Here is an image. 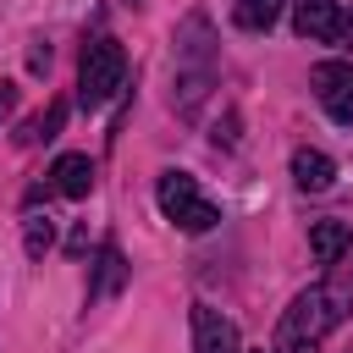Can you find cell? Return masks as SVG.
I'll return each mask as SVG.
<instances>
[{
    "instance_id": "6da1fadb",
    "label": "cell",
    "mask_w": 353,
    "mask_h": 353,
    "mask_svg": "<svg viewBox=\"0 0 353 353\" xmlns=\"http://www.w3.org/2000/svg\"><path fill=\"white\" fill-rule=\"evenodd\" d=\"M210 77H215V39H210V22L193 11L182 28H176V88H182V116L199 110V99L210 94Z\"/></svg>"
},
{
    "instance_id": "7a4b0ae2",
    "label": "cell",
    "mask_w": 353,
    "mask_h": 353,
    "mask_svg": "<svg viewBox=\"0 0 353 353\" xmlns=\"http://www.w3.org/2000/svg\"><path fill=\"white\" fill-rule=\"evenodd\" d=\"M121 77H127V50H121L110 33L88 39V44H83V66H77V105H83V110L110 105V99L121 94Z\"/></svg>"
},
{
    "instance_id": "3957f363",
    "label": "cell",
    "mask_w": 353,
    "mask_h": 353,
    "mask_svg": "<svg viewBox=\"0 0 353 353\" xmlns=\"http://www.w3.org/2000/svg\"><path fill=\"white\" fill-rule=\"evenodd\" d=\"M154 199H160V215L176 226V232H210L215 221H221V210L199 193V182L188 176V171H160V188H154Z\"/></svg>"
},
{
    "instance_id": "277c9868",
    "label": "cell",
    "mask_w": 353,
    "mask_h": 353,
    "mask_svg": "<svg viewBox=\"0 0 353 353\" xmlns=\"http://www.w3.org/2000/svg\"><path fill=\"white\" fill-rule=\"evenodd\" d=\"M331 325H336V320H331V309H325L320 287H303V292L287 303L281 325H276V353H287V347H314Z\"/></svg>"
},
{
    "instance_id": "5b68a950",
    "label": "cell",
    "mask_w": 353,
    "mask_h": 353,
    "mask_svg": "<svg viewBox=\"0 0 353 353\" xmlns=\"http://www.w3.org/2000/svg\"><path fill=\"white\" fill-rule=\"evenodd\" d=\"M309 83H314V99L325 105V116L336 127H353V66L347 61H320Z\"/></svg>"
},
{
    "instance_id": "8992f818",
    "label": "cell",
    "mask_w": 353,
    "mask_h": 353,
    "mask_svg": "<svg viewBox=\"0 0 353 353\" xmlns=\"http://www.w3.org/2000/svg\"><path fill=\"white\" fill-rule=\"evenodd\" d=\"M193 353H243L237 347V325L210 303H193Z\"/></svg>"
},
{
    "instance_id": "52a82bcc",
    "label": "cell",
    "mask_w": 353,
    "mask_h": 353,
    "mask_svg": "<svg viewBox=\"0 0 353 353\" xmlns=\"http://www.w3.org/2000/svg\"><path fill=\"white\" fill-rule=\"evenodd\" d=\"M320 298H325V309H331V320H336V325L353 314V248H347V254H336V259L325 265Z\"/></svg>"
},
{
    "instance_id": "ba28073f",
    "label": "cell",
    "mask_w": 353,
    "mask_h": 353,
    "mask_svg": "<svg viewBox=\"0 0 353 353\" xmlns=\"http://www.w3.org/2000/svg\"><path fill=\"white\" fill-rule=\"evenodd\" d=\"M88 188H94V160H88V154H55V165H50V193H61V199H88Z\"/></svg>"
},
{
    "instance_id": "9c48e42d",
    "label": "cell",
    "mask_w": 353,
    "mask_h": 353,
    "mask_svg": "<svg viewBox=\"0 0 353 353\" xmlns=\"http://www.w3.org/2000/svg\"><path fill=\"white\" fill-rule=\"evenodd\" d=\"M336 17H342V0H292V28H298V39H325V44H331Z\"/></svg>"
},
{
    "instance_id": "30bf717a",
    "label": "cell",
    "mask_w": 353,
    "mask_h": 353,
    "mask_svg": "<svg viewBox=\"0 0 353 353\" xmlns=\"http://www.w3.org/2000/svg\"><path fill=\"white\" fill-rule=\"evenodd\" d=\"M292 182H298L303 193H325V188L336 182V160L320 154V149H292Z\"/></svg>"
},
{
    "instance_id": "8fae6325",
    "label": "cell",
    "mask_w": 353,
    "mask_h": 353,
    "mask_svg": "<svg viewBox=\"0 0 353 353\" xmlns=\"http://www.w3.org/2000/svg\"><path fill=\"white\" fill-rule=\"evenodd\" d=\"M281 6H287V0H232V22H237L243 33H270V28L281 22Z\"/></svg>"
},
{
    "instance_id": "7c38bea8",
    "label": "cell",
    "mask_w": 353,
    "mask_h": 353,
    "mask_svg": "<svg viewBox=\"0 0 353 353\" xmlns=\"http://www.w3.org/2000/svg\"><path fill=\"white\" fill-rule=\"evenodd\" d=\"M309 248H314V259H320V265H331L336 254H347V248H353V226H347V221H320V226L309 232Z\"/></svg>"
},
{
    "instance_id": "4fadbf2b",
    "label": "cell",
    "mask_w": 353,
    "mask_h": 353,
    "mask_svg": "<svg viewBox=\"0 0 353 353\" xmlns=\"http://www.w3.org/2000/svg\"><path fill=\"white\" fill-rule=\"evenodd\" d=\"M61 121H66V99H55L44 116H33V121L17 132V143H22V149H28V143H44V138H55V132H61Z\"/></svg>"
},
{
    "instance_id": "5bb4252c",
    "label": "cell",
    "mask_w": 353,
    "mask_h": 353,
    "mask_svg": "<svg viewBox=\"0 0 353 353\" xmlns=\"http://www.w3.org/2000/svg\"><path fill=\"white\" fill-rule=\"evenodd\" d=\"M22 248H28V259H44V254L55 248V221H50V215H28V237H22Z\"/></svg>"
},
{
    "instance_id": "9a60e30c",
    "label": "cell",
    "mask_w": 353,
    "mask_h": 353,
    "mask_svg": "<svg viewBox=\"0 0 353 353\" xmlns=\"http://www.w3.org/2000/svg\"><path fill=\"white\" fill-rule=\"evenodd\" d=\"M121 281H127V265H121V254H116V248H105V254H99V281H94V298L116 292Z\"/></svg>"
},
{
    "instance_id": "2e32d148",
    "label": "cell",
    "mask_w": 353,
    "mask_h": 353,
    "mask_svg": "<svg viewBox=\"0 0 353 353\" xmlns=\"http://www.w3.org/2000/svg\"><path fill=\"white\" fill-rule=\"evenodd\" d=\"M17 99H22V88H17V83H0V121L17 110Z\"/></svg>"
},
{
    "instance_id": "e0dca14e",
    "label": "cell",
    "mask_w": 353,
    "mask_h": 353,
    "mask_svg": "<svg viewBox=\"0 0 353 353\" xmlns=\"http://www.w3.org/2000/svg\"><path fill=\"white\" fill-rule=\"evenodd\" d=\"M331 44H353V11H342V17H336V33H331Z\"/></svg>"
},
{
    "instance_id": "ac0fdd59",
    "label": "cell",
    "mask_w": 353,
    "mask_h": 353,
    "mask_svg": "<svg viewBox=\"0 0 353 353\" xmlns=\"http://www.w3.org/2000/svg\"><path fill=\"white\" fill-rule=\"evenodd\" d=\"M259 353H276V347H259Z\"/></svg>"
}]
</instances>
